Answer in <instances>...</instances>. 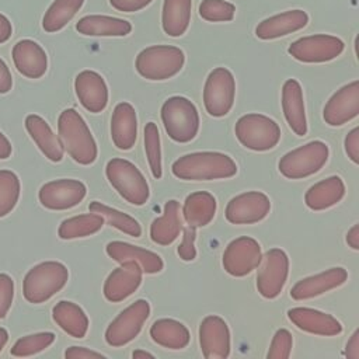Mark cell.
<instances>
[{
	"label": "cell",
	"instance_id": "681fc988",
	"mask_svg": "<svg viewBox=\"0 0 359 359\" xmlns=\"http://www.w3.org/2000/svg\"><path fill=\"white\" fill-rule=\"evenodd\" d=\"M344 355L349 359H359V330H355L351 335Z\"/></svg>",
	"mask_w": 359,
	"mask_h": 359
},
{
	"label": "cell",
	"instance_id": "f907efd6",
	"mask_svg": "<svg viewBox=\"0 0 359 359\" xmlns=\"http://www.w3.org/2000/svg\"><path fill=\"white\" fill-rule=\"evenodd\" d=\"M13 34V27H11V22L10 20L0 13V43H4L10 39Z\"/></svg>",
	"mask_w": 359,
	"mask_h": 359
},
{
	"label": "cell",
	"instance_id": "11a10c76",
	"mask_svg": "<svg viewBox=\"0 0 359 359\" xmlns=\"http://www.w3.org/2000/svg\"><path fill=\"white\" fill-rule=\"evenodd\" d=\"M7 341H8V332H7L6 328L0 327V352L3 351L4 345L7 344Z\"/></svg>",
	"mask_w": 359,
	"mask_h": 359
},
{
	"label": "cell",
	"instance_id": "c3c4849f",
	"mask_svg": "<svg viewBox=\"0 0 359 359\" xmlns=\"http://www.w3.org/2000/svg\"><path fill=\"white\" fill-rule=\"evenodd\" d=\"M13 87V77L10 73V69L4 63V60L0 57V94H6Z\"/></svg>",
	"mask_w": 359,
	"mask_h": 359
},
{
	"label": "cell",
	"instance_id": "ba28073f",
	"mask_svg": "<svg viewBox=\"0 0 359 359\" xmlns=\"http://www.w3.org/2000/svg\"><path fill=\"white\" fill-rule=\"evenodd\" d=\"M238 142L254 151L273 149L280 139L279 125L269 116L261 114H245L240 116L234 126Z\"/></svg>",
	"mask_w": 359,
	"mask_h": 359
},
{
	"label": "cell",
	"instance_id": "30bf717a",
	"mask_svg": "<svg viewBox=\"0 0 359 359\" xmlns=\"http://www.w3.org/2000/svg\"><path fill=\"white\" fill-rule=\"evenodd\" d=\"M150 304L144 299H139L122 310L108 325L105 341L114 348L123 346L133 341L140 332L144 321L149 318Z\"/></svg>",
	"mask_w": 359,
	"mask_h": 359
},
{
	"label": "cell",
	"instance_id": "2e32d148",
	"mask_svg": "<svg viewBox=\"0 0 359 359\" xmlns=\"http://www.w3.org/2000/svg\"><path fill=\"white\" fill-rule=\"evenodd\" d=\"M359 114V81L353 80L337 90L325 102L323 118L330 126H341Z\"/></svg>",
	"mask_w": 359,
	"mask_h": 359
},
{
	"label": "cell",
	"instance_id": "f35d334b",
	"mask_svg": "<svg viewBox=\"0 0 359 359\" xmlns=\"http://www.w3.org/2000/svg\"><path fill=\"white\" fill-rule=\"evenodd\" d=\"M55 341L53 332H38L32 335L22 337L17 339L10 349V353L13 356H31L35 355L43 349H46L49 345H52Z\"/></svg>",
	"mask_w": 359,
	"mask_h": 359
},
{
	"label": "cell",
	"instance_id": "7bdbcfd3",
	"mask_svg": "<svg viewBox=\"0 0 359 359\" xmlns=\"http://www.w3.org/2000/svg\"><path fill=\"white\" fill-rule=\"evenodd\" d=\"M14 297V282L10 275L0 273V318L8 313Z\"/></svg>",
	"mask_w": 359,
	"mask_h": 359
},
{
	"label": "cell",
	"instance_id": "52a82bcc",
	"mask_svg": "<svg viewBox=\"0 0 359 359\" xmlns=\"http://www.w3.org/2000/svg\"><path fill=\"white\" fill-rule=\"evenodd\" d=\"M328 146L321 140L309 142L283 154L278 168L289 180H300L320 171L328 160Z\"/></svg>",
	"mask_w": 359,
	"mask_h": 359
},
{
	"label": "cell",
	"instance_id": "74e56055",
	"mask_svg": "<svg viewBox=\"0 0 359 359\" xmlns=\"http://www.w3.org/2000/svg\"><path fill=\"white\" fill-rule=\"evenodd\" d=\"M20 180L10 170H0V217L8 215L20 198Z\"/></svg>",
	"mask_w": 359,
	"mask_h": 359
},
{
	"label": "cell",
	"instance_id": "5bb4252c",
	"mask_svg": "<svg viewBox=\"0 0 359 359\" xmlns=\"http://www.w3.org/2000/svg\"><path fill=\"white\" fill-rule=\"evenodd\" d=\"M86 185L73 178L53 180L43 184L38 192L39 202L50 210H66L77 206L86 196Z\"/></svg>",
	"mask_w": 359,
	"mask_h": 359
},
{
	"label": "cell",
	"instance_id": "836d02e7",
	"mask_svg": "<svg viewBox=\"0 0 359 359\" xmlns=\"http://www.w3.org/2000/svg\"><path fill=\"white\" fill-rule=\"evenodd\" d=\"M192 0H164L161 11L163 31L170 36H181L191 21Z\"/></svg>",
	"mask_w": 359,
	"mask_h": 359
},
{
	"label": "cell",
	"instance_id": "ee69618b",
	"mask_svg": "<svg viewBox=\"0 0 359 359\" xmlns=\"http://www.w3.org/2000/svg\"><path fill=\"white\" fill-rule=\"evenodd\" d=\"M195 237L196 231L195 227L187 226L184 229L182 243L178 245V255L184 261H194L196 258V248H195Z\"/></svg>",
	"mask_w": 359,
	"mask_h": 359
},
{
	"label": "cell",
	"instance_id": "8992f818",
	"mask_svg": "<svg viewBox=\"0 0 359 359\" xmlns=\"http://www.w3.org/2000/svg\"><path fill=\"white\" fill-rule=\"evenodd\" d=\"M105 175L115 191L129 203L140 206L149 199V184L140 170L129 160L111 158L105 165Z\"/></svg>",
	"mask_w": 359,
	"mask_h": 359
},
{
	"label": "cell",
	"instance_id": "d4e9b609",
	"mask_svg": "<svg viewBox=\"0 0 359 359\" xmlns=\"http://www.w3.org/2000/svg\"><path fill=\"white\" fill-rule=\"evenodd\" d=\"M282 109L289 128L297 136H304L307 133V121L303 90L300 83L294 79H287L282 86Z\"/></svg>",
	"mask_w": 359,
	"mask_h": 359
},
{
	"label": "cell",
	"instance_id": "4316f807",
	"mask_svg": "<svg viewBox=\"0 0 359 359\" xmlns=\"http://www.w3.org/2000/svg\"><path fill=\"white\" fill-rule=\"evenodd\" d=\"M25 129L46 158L55 163L63 158L65 150L59 140V136L53 133L52 128L42 116L35 114L28 115L25 118Z\"/></svg>",
	"mask_w": 359,
	"mask_h": 359
},
{
	"label": "cell",
	"instance_id": "7c38bea8",
	"mask_svg": "<svg viewBox=\"0 0 359 359\" xmlns=\"http://www.w3.org/2000/svg\"><path fill=\"white\" fill-rule=\"evenodd\" d=\"M344 42L327 34H316L296 39L289 46V55L303 63H324L335 59L344 52Z\"/></svg>",
	"mask_w": 359,
	"mask_h": 359
},
{
	"label": "cell",
	"instance_id": "277c9868",
	"mask_svg": "<svg viewBox=\"0 0 359 359\" xmlns=\"http://www.w3.org/2000/svg\"><path fill=\"white\" fill-rule=\"evenodd\" d=\"M184 63L185 55L180 48L172 45H153L137 53L135 67L143 79L161 81L178 74Z\"/></svg>",
	"mask_w": 359,
	"mask_h": 359
},
{
	"label": "cell",
	"instance_id": "9c48e42d",
	"mask_svg": "<svg viewBox=\"0 0 359 359\" xmlns=\"http://www.w3.org/2000/svg\"><path fill=\"white\" fill-rule=\"evenodd\" d=\"M236 80L226 67L213 69L205 81L203 105L209 115L220 118L227 115L234 104Z\"/></svg>",
	"mask_w": 359,
	"mask_h": 359
},
{
	"label": "cell",
	"instance_id": "8fae6325",
	"mask_svg": "<svg viewBox=\"0 0 359 359\" xmlns=\"http://www.w3.org/2000/svg\"><path fill=\"white\" fill-rule=\"evenodd\" d=\"M289 273V258L280 248L268 250L259 262L257 273V289L265 299H275L280 294Z\"/></svg>",
	"mask_w": 359,
	"mask_h": 359
},
{
	"label": "cell",
	"instance_id": "4fadbf2b",
	"mask_svg": "<svg viewBox=\"0 0 359 359\" xmlns=\"http://www.w3.org/2000/svg\"><path fill=\"white\" fill-rule=\"evenodd\" d=\"M262 252L259 243L248 236H241L230 241L223 252L224 271L236 278L252 272L261 262Z\"/></svg>",
	"mask_w": 359,
	"mask_h": 359
},
{
	"label": "cell",
	"instance_id": "60d3db41",
	"mask_svg": "<svg viewBox=\"0 0 359 359\" xmlns=\"http://www.w3.org/2000/svg\"><path fill=\"white\" fill-rule=\"evenodd\" d=\"M199 15L209 22H227L234 18L236 7L226 0H202L199 4Z\"/></svg>",
	"mask_w": 359,
	"mask_h": 359
},
{
	"label": "cell",
	"instance_id": "bcb514c9",
	"mask_svg": "<svg viewBox=\"0 0 359 359\" xmlns=\"http://www.w3.org/2000/svg\"><path fill=\"white\" fill-rule=\"evenodd\" d=\"M153 0H109V4L121 13H135L147 7Z\"/></svg>",
	"mask_w": 359,
	"mask_h": 359
},
{
	"label": "cell",
	"instance_id": "ac0fdd59",
	"mask_svg": "<svg viewBox=\"0 0 359 359\" xmlns=\"http://www.w3.org/2000/svg\"><path fill=\"white\" fill-rule=\"evenodd\" d=\"M143 271L135 261H123L104 282V296L108 302L118 303L129 297L142 283Z\"/></svg>",
	"mask_w": 359,
	"mask_h": 359
},
{
	"label": "cell",
	"instance_id": "4dcf8cb0",
	"mask_svg": "<svg viewBox=\"0 0 359 359\" xmlns=\"http://www.w3.org/2000/svg\"><path fill=\"white\" fill-rule=\"evenodd\" d=\"M216 199L206 191H196L185 198L182 206V215L188 226L203 227L209 224L216 213Z\"/></svg>",
	"mask_w": 359,
	"mask_h": 359
},
{
	"label": "cell",
	"instance_id": "db71d44e",
	"mask_svg": "<svg viewBox=\"0 0 359 359\" xmlns=\"http://www.w3.org/2000/svg\"><path fill=\"white\" fill-rule=\"evenodd\" d=\"M132 358L133 359H139V358H154V355L153 353H150V352H146V351H140V349H137V351H133L132 352Z\"/></svg>",
	"mask_w": 359,
	"mask_h": 359
},
{
	"label": "cell",
	"instance_id": "83f0119b",
	"mask_svg": "<svg viewBox=\"0 0 359 359\" xmlns=\"http://www.w3.org/2000/svg\"><path fill=\"white\" fill-rule=\"evenodd\" d=\"M76 29L79 31V34L87 36H125L130 34L132 25L129 21L122 18L90 14L81 17L77 21Z\"/></svg>",
	"mask_w": 359,
	"mask_h": 359
},
{
	"label": "cell",
	"instance_id": "5b68a950",
	"mask_svg": "<svg viewBox=\"0 0 359 359\" xmlns=\"http://www.w3.org/2000/svg\"><path fill=\"white\" fill-rule=\"evenodd\" d=\"M161 121L167 135L178 143L191 142L199 130V114L195 104L181 95L170 97L161 105Z\"/></svg>",
	"mask_w": 359,
	"mask_h": 359
},
{
	"label": "cell",
	"instance_id": "44dd1931",
	"mask_svg": "<svg viewBox=\"0 0 359 359\" xmlns=\"http://www.w3.org/2000/svg\"><path fill=\"white\" fill-rule=\"evenodd\" d=\"M11 56L18 73L28 79H41L46 73V52L38 42L32 39L18 41L13 46Z\"/></svg>",
	"mask_w": 359,
	"mask_h": 359
},
{
	"label": "cell",
	"instance_id": "6da1fadb",
	"mask_svg": "<svg viewBox=\"0 0 359 359\" xmlns=\"http://www.w3.org/2000/svg\"><path fill=\"white\" fill-rule=\"evenodd\" d=\"M174 177L185 181H210L237 174L234 160L219 151H196L177 158L171 165Z\"/></svg>",
	"mask_w": 359,
	"mask_h": 359
},
{
	"label": "cell",
	"instance_id": "f1b7e54d",
	"mask_svg": "<svg viewBox=\"0 0 359 359\" xmlns=\"http://www.w3.org/2000/svg\"><path fill=\"white\" fill-rule=\"evenodd\" d=\"M344 195L345 184L342 178L332 175L311 185L304 195V202L311 210H324L338 203Z\"/></svg>",
	"mask_w": 359,
	"mask_h": 359
},
{
	"label": "cell",
	"instance_id": "f5cc1de1",
	"mask_svg": "<svg viewBox=\"0 0 359 359\" xmlns=\"http://www.w3.org/2000/svg\"><path fill=\"white\" fill-rule=\"evenodd\" d=\"M13 147L11 143L8 142V139L0 132V160H6L11 156Z\"/></svg>",
	"mask_w": 359,
	"mask_h": 359
},
{
	"label": "cell",
	"instance_id": "7a4b0ae2",
	"mask_svg": "<svg viewBox=\"0 0 359 359\" xmlns=\"http://www.w3.org/2000/svg\"><path fill=\"white\" fill-rule=\"evenodd\" d=\"M57 133L63 150L81 165L93 164L97 158L98 149L83 116L73 108L60 112L57 119Z\"/></svg>",
	"mask_w": 359,
	"mask_h": 359
},
{
	"label": "cell",
	"instance_id": "603a6c76",
	"mask_svg": "<svg viewBox=\"0 0 359 359\" xmlns=\"http://www.w3.org/2000/svg\"><path fill=\"white\" fill-rule=\"evenodd\" d=\"M309 22V14L303 10H287L262 20L257 28L255 35L259 39H276L304 28Z\"/></svg>",
	"mask_w": 359,
	"mask_h": 359
},
{
	"label": "cell",
	"instance_id": "8d00e7d4",
	"mask_svg": "<svg viewBox=\"0 0 359 359\" xmlns=\"http://www.w3.org/2000/svg\"><path fill=\"white\" fill-rule=\"evenodd\" d=\"M90 212L98 213L104 217V220H107L108 224L114 226L115 229L132 236V237H139L142 234V227L139 224V222L136 219H133L132 216H129L128 213H123L121 210H116L111 206H107L98 201H93L88 205Z\"/></svg>",
	"mask_w": 359,
	"mask_h": 359
},
{
	"label": "cell",
	"instance_id": "e0dca14e",
	"mask_svg": "<svg viewBox=\"0 0 359 359\" xmlns=\"http://www.w3.org/2000/svg\"><path fill=\"white\" fill-rule=\"evenodd\" d=\"M199 344L206 359H224L230 355V331L219 316H208L199 325Z\"/></svg>",
	"mask_w": 359,
	"mask_h": 359
},
{
	"label": "cell",
	"instance_id": "9a60e30c",
	"mask_svg": "<svg viewBox=\"0 0 359 359\" xmlns=\"http://www.w3.org/2000/svg\"><path fill=\"white\" fill-rule=\"evenodd\" d=\"M271 209L269 198L259 191H248L231 198L224 216L233 224H252L262 220Z\"/></svg>",
	"mask_w": 359,
	"mask_h": 359
},
{
	"label": "cell",
	"instance_id": "ffe728a7",
	"mask_svg": "<svg viewBox=\"0 0 359 359\" xmlns=\"http://www.w3.org/2000/svg\"><path fill=\"white\" fill-rule=\"evenodd\" d=\"M348 279L346 269L341 266L330 268L324 272L307 276L294 283L290 289V296L294 300H307L320 296L331 289H335L345 283Z\"/></svg>",
	"mask_w": 359,
	"mask_h": 359
},
{
	"label": "cell",
	"instance_id": "484cf974",
	"mask_svg": "<svg viewBox=\"0 0 359 359\" xmlns=\"http://www.w3.org/2000/svg\"><path fill=\"white\" fill-rule=\"evenodd\" d=\"M105 251L109 258L119 264L123 261L137 262L146 273H158L164 268V262L158 254L125 241H111L107 244Z\"/></svg>",
	"mask_w": 359,
	"mask_h": 359
},
{
	"label": "cell",
	"instance_id": "cb8c5ba5",
	"mask_svg": "<svg viewBox=\"0 0 359 359\" xmlns=\"http://www.w3.org/2000/svg\"><path fill=\"white\" fill-rule=\"evenodd\" d=\"M111 137L119 150H129L137 137V118L132 104H116L111 116Z\"/></svg>",
	"mask_w": 359,
	"mask_h": 359
},
{
	"label": "cell",
	"instance_id": "7dc6e473",
	"mask_svg": "<svg viewBox=\"0 0 359 359\" xmlns=\"http://www.w3.org/2000/svg\"><path fill=\"white\" fill-rule=\"evenodd\" d=\"M65 358L66 359H90V358H105V355L84 346H70L66 349Z\"/></svg>",
	"mask_w": 359,
	"mask_h": 359
},
{
	"label": "cell",
	"instance_id": "ab89813d",
	"mask_svg": "<svg viewBox=\"0 0 359 359\" xmlns=\"http://www.w3.org/2000/svg\"><path fill=\"white\" fill-rule=\"evenodd\" d=\"M144 150L149 160L151 174L156 180L161 178V150H160V135L154 122H147L144 126Z\"/></svg>",
	"mask_w": 359,
	"mask_h": 359
},
{
	"label": "cell",
	"instance_id": "7402d4cb",
	"mask_svg": "<svg viewBox=\"0 0 359 359\" xmlns=\"http://www.w3.org/2000/svg\"><path fill=\"white\" fill-rule=\"evenodd\" d=\"M289 320L302 331L323 335L334 337L342 332L341 323L328 313L309 309V307H293L287 311Z\"/></svg>",
	"mask_w": 359,
	"mask_h": 359
},
{
	"label": "cell",
	"instance_id": "d6986e66",
	"mask_svg": "<svg viewBox=\"0 0 359 359\" xmlns=\"http://www.w3.org/2000/svg\"><path fill=\"white\" fill-rule=\"evenodd\" d=\"M74 91L80 104L90 112L98 114L108 104V87L104 77L94 70H83L74 79Z\"/></svg>",
	"mask_w": 359,
	"mask_h": 359
},
{
	"label": "cell",
	"instance_id": "3957f363",
	"mask_svg": "<svg viewBox=\"0 0 359 359\" xmlns=\"http://www.w3.org/2000/svg\"><path fill=\"white\" fill-rule=\"evenodd\" d=\"M69 279V271L59 261H45L32 266L22 280V294L27 302L39 304L62 290Z\"/></svg>",
	"mask_w": 359,
	"mask_h": 359
},
{
	"label": "cell",
	"instance_id": "d6a6232c",
	"mask_svg": "<svg viewBox=\"0 0 359 359\" xmlns=\"http://www.w3.org/2000/svg\"><path fill=\"white\" fill-rule=\"evenodd\" d=\"M151 339L168 349H184L189 344L188 328L174 318L156 320L150 327Z\"/></svg>",
	"mask_w": 359,
	"mask_h": 359
},
{
	"label": "cell",
	"instance_id": "816d5d0a",
	"mask_svg": "<svg viewBox=\"0 0 359 359\" xmlns=\"http://www.w3.org/2000/svg\"><path fill=\"white\" fill-rule=\"evenodd\" d=\"M346 243L351 248L359 250V224H353L346 233Z\"/></svg>",
	"mask_w": 359,
	"mask_h": 359
},
{
	"label": "cell",
	"instance_id": "f6af8a7d",
	"mask_svg": "<svg viewBox=\"0 0 359 359\" xmlns=\"http://www.w3.org/2000/svg\"><path fill=\"white\" fill-rule=\"evenodd\" d=\"M345 151L348 157L358 164L359 163V128L355 126L345 137Z\"/></svg>",
	"mask_w": 359,
	"mask_h": 359
},
{
	"label": "cell",
	"instance_id": "1f68e13d",
	"mask_svg": "<svg viewBox=\"0 0 359 359\" xmlns=\"http://www.w3.org/2000/svg\"><path fill=\"white\" fill-rule=\"evenodd\" d=\"M52 317L53 321L70 337H86L88 330V318L79 304L69 300H60L53 306Z\"/></svg>",
	"mask_w": 359,
	"mask_h": 359
},
{
	"label": "cell",
	"instance_id": "b9f144b4",
	"mask_svg": "<svg viewBox=\"0 0 359 359\" xmlns=\"http://www.w3.org/2000/svg\"><path fill=\"white\" fill-rule=\"evenodd\" d=\"M292 345H293L292 334L285 328H279L272 337L266 358L268 359H287L290 356Z\"/></svg>",
	"mask_w": 359,
	"mask_h": 359
},
{
	"label": "cell",
	"instance_id": "d590c367",
	"mask_svg": "<svg viewBox=\"0 0 359 359\" xmlns=\"http://www.w3.org/2000/svg\"><path fill=\"white\" fill-rule=\"evenodd\" d=\"M83 3L84 0H55L43 14L42 28L46 32L63 29L81 8Z\"/></svg>",
	"mask_w": 359,
	"mask_h": 359
},
{
	"label": "cell",
	"instance_id": "e575fe53",
	"mask_svg": "<svg viewBox=\"0 0 359 359\" xmlns=\"http://www.w3.org/2000/svg\"><path fill=\"white\" fill-rule=\"evenodd\" d=\"M104 217L98 213H84L79 216H73L69 219H65L59 229H57V236L63 240H72V238H79V237H87L104 226Z\"/></svg>",
	"mask_w": 359,
	"mask_h": 359
},
{
	"label": "cell",
	"instance_id": "f546056e",
	"mask_svg": "<svg viewBox=\"0 0 359 359\" xmlns=\"http://www.w3.org/2000/svg\"><path fill=\"white\" fill-rule=\"evenodd\" d=\"M181 231L180 202L170 199L164 203V212L150 224V238L158 245H170Z\"/></svg>",
	"mask_w": 359,
	"mask_h": 359
}]
</instances>
